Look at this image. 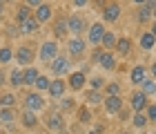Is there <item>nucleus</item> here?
I'll use <instances>...</instances> for the list:
<instances>
[{
    "mask_svg": "<svg viewBox=\"0 0 156 134\" xmlns=\"http://www.w3.org/2000/svg\"><path fill=\"white\" fill-rule=\"evenodd\" d=\"M56 54H58V45L51 43V40L45 43V45H42V49H40V58L45 60V63H49L51 58H56Z\"/></svg>",
    "mask_w": 156,
    "mask_h": 134,
    "instance_id": "1",
    "label": "nucleus"
},
{
    "mask_svg": "<svg viewBox=\"0 0 156 134\" xmlns=\"http://www.w3.org/2000/svg\"><path fill=\"white\" fill-rule=\"evenodd\" d=\"M16 60L20 63V65H29V63L34 60V49L31 47H20V49H16Z\"/></svg>",
    "mask_w": 156,
    "mask_h": 134,
    "instance_id": "2",
    "label": "nucleus"
},
{
    "mask_svg": "<svg viewBox=\"0 0 156 134\" xmlns=\"http://www.w3.org/2000/svg\"><path fill=\"white\" fill-rule=\"evenodd\" d=\"M67 29L74 31V34H80L85 29V20L78 16V13H74V16H69V20H67Z\"/></svg>",
    "mask_w": 156,
    "mask_h": 134,
    "instance_id": "3",
    "label": "nucleus"
},
{
    "mask_svg": "<svg viewBox=\"0 0 156 134\" xmlns=\"http://www.w3.org/2000/svg\"><path fill=\"white\" fill-rule=\"evenodd\" d=\"M38 25H40L38 20L34 16H29V18H25L23 23H20V31H23V34H36L38 31Z\"/></svg>",
    "mask_w": 156,
    "mask_h": 134,
    "instance_id": "4",
    "label": "nucleus"
},
{
    "mask_svg": "<svg viewBox=\"0 0 156 134\" xmlns=\"http://www.w3.org/2000/svg\"><path fill=\"white\" fill-rule=\"evenodd\" d=\"M147 105V94H143V92H136V94L132 96V107L136 112H143Z\"/></svg>",
    "mask_w": 156,
    "mask_h": 134,
    "instance_id": "5",
    "label": "nucleus"
},
{
    "mask_svg": "<svg viewBox=\"0 0 156 134\" xmlns=\"http://www.w3.org/2000/svg\"><path fill=\"white\" fill-rule=\"evenodd\" d=\"M101 38H103V25L101 23L91 25V29H89V43L91 45H98V43H101Z\"/></svg>",
    "mask_w": 156,
    "mask_h": 134,
    "instance_id": "6",
    "label": "nucleus"
},
{
    "mask_svg": "<svg viewBox=\"0 0 156 134\" xmlns=\"http://www.w3.org/2000/svg\"><path fill=\"white\" fill-rule=\"evenodd\" d=\"M105 110H107V112H120V110H123V101H120L118 96L105 98Z\"/></svg>",
    "mask_w": 156,
    "mask_h": 134,
    "instance_id": "7",
    "label": "nucleus"
},
{
    "mask_svg": "<svg viewBox=\"0 0 156 134\" xmlns=\"http://www.w3.org/2000/svg\"><path fill=\"white\" fill-rule=\"evenodd\" d=\"M42 105H45V103H42V98H40L38 94H29V96H27V110H29V112L40 110Z\"/></svg>",
    "mask_w": 156,
    "mask_h": 134,
    "instance_id": "8",
    "label": "nucleus"
},
{
    "mask_svg": "<svg viewBox=\"0 0 156 134\" xmlns=\"http://www.w3.org/2000/svg\"><path fill=\"white\" fill-rule=\"evenodd\" d=\"M49 18H51V7L49 5H40L38 11H36V20L38 23H47Z\"/></svg>",
    "mask_w": 156,
    "mask_h": 134,
    "instance_id": "9",
    "label": "nucleus"
},
{
    "mask_svg": "<svg viewBox=\"0 0 156 134\" xmlns=\"http://www.w3.org/2000/svg\"><path fill=\"white\" fill-rule=\"evenodd\" d=\"M67 65H69L67 58H56V60L51 63V69H54V74H56V76H62V74L67 72Z\"/></svg>",
    "mask_w": 156,
    "mask_h": 134,
    "instance_id": "10",
    "label": "nucleus"
},
{
    "mask_svg": "<svg viewBox=\"0 0 156 134\" xmlns=\"http://www.w3.org/2000/svg\"><path fill=\"white\" fill-rule=\"evenodd\" d=\"M38 78V72L36 67H27L23 72V85H34V81Z\"/></svg>",
    "mask_w": 156,
    "mask_h": 134,
    "instance_id": "11",
    "label": "nucleus"
},
{
    "mask_svg": "<svg viewBox=\"0 0 156 134\" xmlns=\"http://www.w3.org/2000/svg\"><path fill=\"white\" fill-rule=\"evenodd\" d=\"M118 13H120V7L118 5H109L107 9H105V20H107V23H114V20H118Z\"/></svg>",
    "mask_w": 156,
    "mask_h": 134,
    "instance_id": "12",
    "label": "nucleus"
},
{
    "mask_svg": "<svg viewBox=\"0 0 156 134\" xmlns=\"http://www.w3.org/2000/svg\"><path fill=\"white\" fill-rule=\"evenodd\" d=\"M69 85H72V89H80L85 85V74L83 72H76L69 76Z\"/></svg>",
    "mask_w": 156,
    "mask_h": 134,
    "instance_id": "13",
    "label": "nucleus"
},
{
    "mask_svg": "<svg viewBox=\"0 0 156 134\" xmlns=\"http://www.w3.org/2000/svg\"><path fill=\"white\" fill-rule=\"evenodd\" d=\"M49 94L51 96H62V92H65V83H62L60 78L58 81H54V83H49Z\"/></svg>",
    "mask_w": 156,
    "mask_h": 134,
    "instance_id": "14",
    "label": "nucleus"
},
{
    "mask_svg": "<svg viewBox=\"0 0 156 134\" xmlns=\"http://www.w3.org/2000/svg\"><path fill=\"white\" fill-rule=\"evenodd\" d=\"M98 63H101V67H105V69H114L116 67L114 56H112V54H101V56H98Z\"/></svg>",
    "mask_w": 156,
    "mask_h": 134,
    "instance_id": "15",
    "label": "nucleus"
},
{
    "mask_svg": "<svg viewBox=\"0 0 156 134\" xmlns=\"http://www.w3.org/2000/svg\"><path fill=\"white\" fill-rule=\"evenodd\" d=\"M145 81V67H134L132 69V83H134V85H140V83H143Z\"/></svg>",
    "mask_w": 156,
    "mask_h": 134,
    "instance_id": "16",
    "label": "nucleus"
},
{
    "mask_svg": "<svg viewBox=\"0 0 156 134\" xmlns=\"http://www.w3.org/2000/svg\"><path fill=\"white\" fill-rule=\"evenodd\" d=\"M83 49H85V43H83V40H78V38L69 40V52H72L74 56H80V54H83Z\"/></svg>",
    "mask_w": 156,
    "mask_h": 134,
    "instance_id": "17",
    "label": "nucleus"
},
{
    "mask_svg": "<svg viewBox=\"0 0 156 134\" xmlns=\"http://www.w3.org/2000/svg\"><path fill=\"white\" fill-rule=\"evenodd\" d=\"M147 7H140V11H138V20H147V18H152V7H154V0H145Z\"/></svg>",
    "mask_w": 156,
    "mask_h": 134,
    "instance_id": "18",
    "label": "nucleus"
},
{
    "mask_svg": "<svg viewBox=\"0 0 156 134\" xmlns=\"http://www.w3.org/2000/svg\"><path fill=\"white\" fill-rule=\"evenodd\" d=\"M114 47L118 49L120 54H127V52L132 49V40H129V38H120V40H116V43H114Z\"/></svg>",
    "mask_w": 156,
    "mask_h": 134,
    "instance_id": "19",
    "label": "nucleus"
},
{
    "mask_svg": "<svg viewBox=\"0 0 156 134\" xmlns=\"http://www.w3.org/2000/svg\"><path fill=\"white\" fill-rule=\"evenodd\" d=\"M140 47L143 49H154V34L152 31H147L140 36Z\"/></svg>",
    "mask_w": 156,
    "mask_h": 134,
    "instance_id": "20",
    "label": "nucleus"
},
{
    "mask_svg": "<svg viewBox=\"0 0 156 134\" xmlns=\"http://www.w3.org/2000/svg\"><path fill=\"white\" fill-rule=\"evenodd\" d=\"M38 123V118H36V114H34V112H29L27 110L25 114H23V125L25 128H34V125Z\"/></svg>",
    "mask_w": 156,
    "mask_h": 134,
    "instance_id": "21",
    "label": "nucleus"
},
{
    "mask_svg": "<svg viewBox=\"0 0 156 134\" xmlns=\"http://www.w3.org/2000/svg\"><path fill=\"white\" fill-rule=\"evenodd\" d=\"M47 128H49V130H60V128H62V118H60L58 114L49 116V121H47Z\"/></svg>",
    "mask_w": 156,
    "mask_h": 134,
    "instance_id": "22",
    "label": "nucleus"
},
{
    "mask_svg": "<svg viewBox=\"0 0 156 134\" xmlns=\"http://www.w3.org/2000/svg\"><path fill=\"white\" fill-rule=\"evenodd\" d=\"M9 78H11V85H13V87H20V85H23V72H18V69H13Z\"/></svg>",
    "mask_w": 156,
    "mask_h": 134,
    "instance_id": "23",
    "label": "nucleus"
},
{
    "mask_svg": "<svg viewBox=\"0 0 156 134\" xmlns=\"http://www.w3.org/2000/svg\"><path fill=\"white\" fill-rule=\"evenodd\" d=\"M134 125H136V128H145L147 125V118L143 116V112H136V114H134V121H132Z\"/></svg>",
    "mask_w": 156,
    "mask_h": 134,
    "instance_id": "24",
    "label": "nucleus"
},
{
    "mask_svg": "<svg viewBox=\"0 0 156 134\" xmlns=\"http://www.w3.org/2000/svg\"><path fill=\"white\" fill-rule=\"evenodd\" d=\"M13 103H16V96H13V94H5V96H0V105H2V107H11Z\"/></svg>",
    "mask_w": 156,
    "mask_h": 134,
    "instance_id": "25",
    "label": "nucleus"
},
{
    "mask_svg": "<svg viewBox=\"0 0 156 134\" xmlns=\"http://www.w3.org/2000/svg\"><path fill=\"white\" fill-rule=\"evenodd\" d=\"M0 121H2V123H11L13 121V112L9 107H5L2 112H0Z\"/></svg>",
    "mask_w": 156,
    "mask_h": 134,
    "instance_id": "26",
    "label": "nucleus"
},
{
    "mask_svg": "<svg viewBox=\"0 0 156 134\" xmlns=\"http://www.w3.org/2000/svg\"><path fill=\"white\" fill-rule=\"evenodd\" d=\"M11 56H13V52H11L9 47H2V49H0V63H9Z\"/></svg>",
    "mask_w": 156,
    "mask_h": 134,
    "instance_id": "27",
    "label": "nucleus"
},
{
    "mask_svg": "<svg viewBox=\"0 0 156 134\" xmlns=\"http://www.w3.org/2000/svg\"><path fill=\"white\" fill-rule=\"evenodd\" d=\"M101 43H103L105 47H114V43H116V40H114V36H112L109 31H103V38H101Z\"/></svg>",
    "mask_w": 156,
    "mask_h": 134,
    "instance_id": "28",
    "label": "nucleus"
},
{
    "mask_svg": "<svg viewBox=\"0 0 156 134\" xmlns=\"http://www.w3.org/2000/svg\"><path fill=\"white\" fill-rule=\"evenodd\" d=\"M34 85H36L38 89H47L49 87V78H47V76H38V78L34 81Z\"/></svg>",
    "mask_w": 156,
    "mask_h": 134,
    "instance_id": "29",
    "label": "nucleus"
},
{
    "mask_svg": "<svg viewBox=\"0 0 156 134\" xmlns=\"http://www.w3.org/2000/svg\"><path fill=\"white\" fill-rule=\"evenodd\" d=\"M140 85H143V94H154V81L152 78H145Z\"/></svg>",
    "mask_w": 156,
    "mask_h": 134,
    "instance_id": "30",
    "label": "nucleus"
},
{
    "mask_svg": "<svg viewBox=\"0 0 156 134\" xmlns=\"http://www.w3.org/2000/svg\"><path fill=\"white\" fill-rule=\"evenodd\" d=\"M67 34V20H58L56 25V36H65Z\"/></svg>",
    "mask_w": 156,
    "mask_h": 134,
    "instance_id": "31",
    "label": "nucleus"
},
{
    "mask_svg": "<svg viewBox=\"0 0 156 134\" xmlns=\"http://www.w3.org/2000/svg\"><path fill=\"white\" fill-rule=\"evenodd\" d=\"M29 16H31L29 7H20V9H18V20H20V23H23L25 18H29Z\"/></svg>",
    "mask_w": 156,
    "mask_h": 134,
    "instance_id": "32",
    "label": "nucleus"
},
{
    "mask_svg": "<svg viewBox=\"0 0 156 134\" xmlns=\"http://www.w3.org/2000/svg\"><path fill=\"white\" fill-rule=\"evenodd\" d=\"M107 92H109V96H118V92H120L118 83H109V85H107Z\"/></svg>",
    "mask_w": 156,
    "mask_h": 134,
    "instance_id": "33",
    "label": "nucleus"
},
{
    "mask_svg": "<svg viewBox=\"0 0 156 134\" xmlns=\"http://www.w3.org/2000/svg\"><path fill=\"white\" fill-rule=\"evenodd\" d=\"M87 101H91V103H101L103 98H101V94H98V92H89V94H87Z\"/></svg>",
    "mask_w": 156,
    "mask_h": 134,
    "instance_id": "34",
    "label": "nucleus"
},
{
    "mask_svg": "<svg viewBox=\"0 0 156 134\" xmlns=\"http://www.w3.org/2000/svg\"><path fill=\"white\" fill-rule=\"evenodd\" d=\"M154 118H156V107H154V105H150V110H147V123L154 121Z\"/></svg>",
    "mask_w": 156,
    "mask_h": 134,
    "instance_id": "35",
    "label": "nucleus"
},
{
    "mask_svg": "<svg viewBox=\"0 0 156 134\" xmlns=\"http://www.w3.org/2000/svg\"><path fill=\"white\" fill-rule=\"evenodd\" d=\"M78 116H80V121H83V123H87L89 118H91V114H89L87 110H80V114H78Z\"/></svg>",
    "mask_w": 156,
    "mask_h": 134,
    "instance_id": "36",
    "label": "nucleus"
},
{
    "mask_svg": "<svg viewBox=\"0 0 156 134\" xmlns=\"http://www.w3.org/2000/svg\"><path fill=\"white\" fill-rule=\"evenodd\" d=\"M60 105H62V107H65V110H69V107H72V105H74V98H65V101H62Z\"/></svg>",
    "mask_w": 156,
    "mask_h": 134,
    "instance_id": "37",
    "label": "nucleus"
},
{
    "mask_svg": "<svg viewBox=\"0 0 156 134\" xmlns=\"http://www.w3.org/2000/svg\"><path fill=\"white\" fill-rule=\"evenodd\" d=\"M91 87H94V89L103 87V81H101V78H94V81H91Z\"/></svg>",
    "mask_w": 156,
    "mask_h": 134,
    "instance_id": "38",
    "label": "nucleus"
},
{
    "mask_svg": "<svg viewBox=\"0 0 156 134\" xmlns=\"http://www.w3.org/2000/svg\"><path fill=\"white\" fill-rule=\"evenodd\" d=\"M27 5H29V7H40L42 0H27Z\"/></svg>",
    "mask_w": 156,
    "mask_h": 134,
    "instance_id": "39",
    "label": "nucleus"
},
{
    "mask_svg": "<svg viewBox=\"0 0 156 134\" xmlns=\"http://www.w3.org/2000/svg\"><path fill=\"white\" fill-rule=\"evenodd\" d=\"M72 2H74L76 7H85V5H87V0H72Z\"/></svg>",
    "mask_w": 156,
    "mask_h": 134,
    "instance_id": "40",
    "label": "nucleus"
},
{
    "mask_svg": "<svg viewBox=\"0 0 156 134\" xmlns=\"http://www.w3.org/2000/svg\"><path fill=\"white\" fill-rule=\"evenodd\" d=\"M134 2H145V0H134Z\"/></svg>",
    "mask_w": 156,
    "mask_h": 134,
    "instance_id": "41",
    "label": "nucleus"
},
{
    "mask_svg": "<svg viewBox=\"0 0 156 134\" xmlns=\"http://www.w3.org/2000/svg\"><path fill=\"white\" fill-rule=\"evenodd\" d=\"M0 13H2V7H0Z\"/></svg>",
    "mask_w": 156,
    "mask_h": 134,
    "instance_id": "42",
    "label": "nucleus"
},
{
    "mask_svg": "<svg viewBox=\"0 0 156 134\" xmlns=\"http://www.w3.org/2000/svg\"><path fill=\"white\" fill-rule=\"evenodd\" d=\"M2 2H5V0H0V5H2Z\"/></svg>",
    "mask_w": 156,
    "mask_h": 134,
    "instance_id": "43",
    "label": "nucleus"
},
{
    "mask_svg": "<svg viewBox=\"0 0 156 134\" xmlns=\"http://www.w3.org/2000/svg\"><path fill=\"white\" fill-rule=\"evenodd\" d=\"M123 134H129V132H123Z\"/></svg>",
    "mask_w": 156,
    "mask_h": 134,
    "instance_id": "44",
    "label": "nucleus"
},
{
    "mask_svg": "<svg viewBox=\"0 0 156 134\" xmlns=\"http://www.w3.org/2000/svg\"><path fill=\"white\" fill-rule=\"evenodd\" d=\"M91 134H96V132H91Z\"/></svg>",
    "mask_w": 156,
    "mask_h": 134,
    "instance_id": "45",
    "label": "nucleus"
},
{
    "mask_svg": "<svg viewBox=\"0 0 156 134\" xmlns=\"http://www.w3.org/2000/svg\"><path fill=\"white\" fill-rule=\"evenodd\" d=\"M140 134H143V132H140Z\"/></svg>",
    "mask_w": 156,
    "mask_h": 134,
    "instance_id": "46",
    "label": "nucleus"
}]
</instances>
